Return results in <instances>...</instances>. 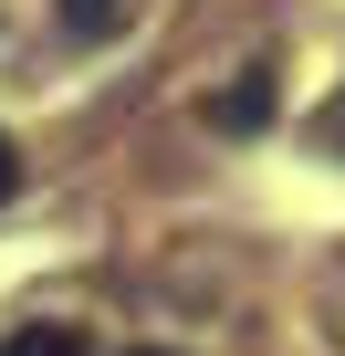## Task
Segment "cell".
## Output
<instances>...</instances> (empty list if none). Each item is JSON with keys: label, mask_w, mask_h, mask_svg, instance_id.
Masks as SVG:
<instances>
[{"label": "cell", "mask_w": 345, "mask_h": 356, "mask_svg": "<svg viewBox=\"0 0 345 356\" xmlns=\"http://www.w3.org/2000/svg\"><path fill=\"white\" fill-rule=\"evenodd\" d=\"M210 126H220V136H251V126H272V63H251V74H241V84L210 105Z\"/></svg>", "instance_id": "obj_1"}, {"label": "cell", "mask_w": 345, "mask_h": 356, "mask_svg": "<svg viewBox=\"0 0 345 356\" xmlns=\"http://www.w3.org/2000/svg\"><path fill=\"white\" fill-rule=\"evenodd\" d=\"M0 356H84V325H22Z\"/></svg>", "instance_id": "obj_2"}, {"label": "cell", "mask_w": 345, "mask_h": 356, "mask_svg": "<svg viewBox=\"0 0 345 356\" xmlns=\"http://www.w3.org/2000/svg\"><path fill=\"white\" fill-rule=\"evenodd\" d=\"M22 189V157H11V136H0V200H11Z\"/></svg>", "instance_id": "obj_4"}, {"label": "cell", "mask_w": 345, "mask_h": 356, "mask_svg": "<svg viewBox=\"0 0 345 356\" xmlns=\"http://www.w3.org/2000/svg\"><path fill=\"white\" fill-rule=\"evenodd\" d=\"M126 22V0H63V32H84V42H105Z\"/></svg>", "instance_id": "obj_3"}, {"label": "cell", "mask_w": 345, "mask_h": 356, "mask_svg": "<svg viewBox=\"0 0 345 356\" xmlns=\"http://www.w3.org/2000/svg\"><path fill=\"white\" fill-rule=\"evenodd\" d=\"M136 356H167V346H136Z\"/></svg>", "instance_id": "obj_5"}]
</instances>
